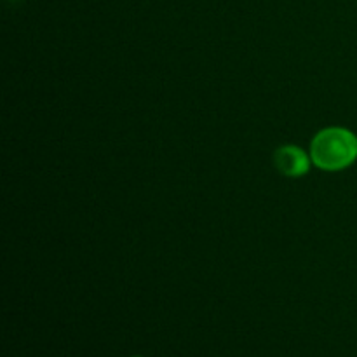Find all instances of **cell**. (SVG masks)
Masks as SVG:
<instances>
[{
	"label": "cell",
	"mask_w": 357,
	"mask_h": 357,
	"mask_svg": "<svg viewBox=\"0 0 357 357\" xmlns=\"http://www.w3.org/2000/svg\"><path fill=\"white\" fill-rule=\"evenodd\" d=\"M310 159L317 169L337 173L351 167L357 160V136L347 128H326L314 136Z\"/></svg>",
	"instance_id": "obj_1"
},
{
	"label": "cell",
	"mask_w": 357,
	"mask_h": 357,
	"mask_svg": "<svg viewBox=\"0 0 357 357\" xmlns=\"http://www.w3.org/2000/svg\"><path fill=\"white\" fill-rule=\"evenodd\" d=\"M274 164L284 176L288 178H300L310 171V166H314L310 153H307L302 146L296 145H284L275 150Z\"/></svg>",
	"instance_id": "obj_2"
}]
</instances>
